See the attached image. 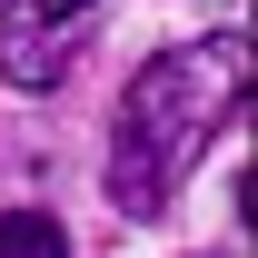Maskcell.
<instances>
[{
  "label": "cell",
  "mask_w": 258,
  "mask_h": 258,
  "mask_svg": "<svg viewBox=\"0 0 258 258\" xmlns=\"http://www.w3.org/2000/svg\"><path fill=\"white\" fill-rule=\"evenodd\" d=\"M248 90V30H209V40H179L119 90V119H109V199L129 219H159L189 159L209 149V129L238 109Z\"/></svg>",
  "instance_id": "obj_1"
},
{
  "label": "cell",
  "mask_w": 258,
  "mask_h": 258,
  "mask_svg": "<svg viewBox=\"0 0 258 258\" xmlns=\"http://www.w3.org/2000/svg\"><path fill=\"white\" fill-rule=\"evenodd\" d=\"M0 258H70L50 209H0Z\"/></svg>",
  "instance_id": "obj_3"
},
{
  "label": "cell",
  "mask_w": 258,
  "mask_h": 258,
  "mask_svg": "<svg viewBox=\"0 0 258 258\" xmlns=\"http://www.w3.org/2000/svg\"><path fill=\"white\" fill-rule=\"evenodd\" d=\"M99 30V0H0V80L10 90H60L70 50Z\"/></svg>",
  "instance_id": "obj_2"
}]
</instances>
